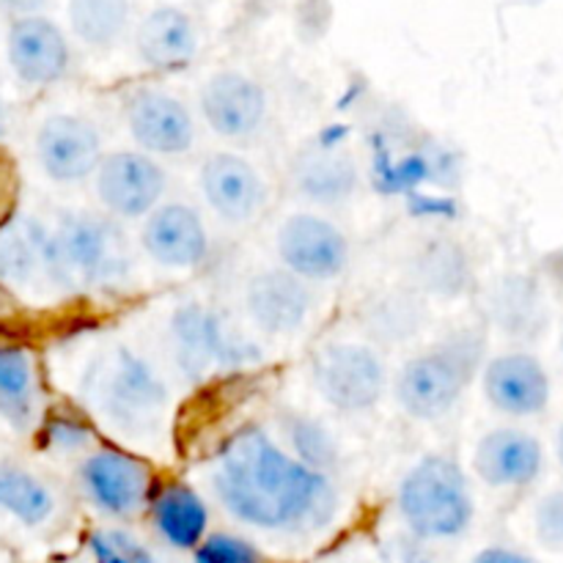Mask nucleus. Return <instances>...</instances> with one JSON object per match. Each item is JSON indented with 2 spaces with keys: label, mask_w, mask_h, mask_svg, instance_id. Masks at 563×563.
<instances>
[{
  "label": "nucleus",
  "mask_w": 563,
  "mask_h": 563,
  "mask_svg": "<svg viewBox=\"0 0 563 563\" xmlns=\"http://www.w3.org/2000/svg\"><path fill=\"white\" fill-rule=\"evenodd\" d=\"M47 275V229L36 220L11 218L0 229V278L11 284H31Z\"/></svg>",
  "instance_id": "23"
},
{
  "label": "nucleus",
  "mask_w": 563,
  "mask_h": 563,
  "mask_svg": "<svg viewBox=\"0 0 563 563\" xmlns=\"http://www.w3.org/2000/svg\"><path fill=\"white\" fill-rule=\"evenodd\" d=\"M533 533L548 550H563V489L542 495L533 509Z\"/></svg>",
  "instance_id": "29"
},
{
  "label": "nucleus",
  "mask_w": 563,
  "mask_h": 563,
  "mask_svg": "<svg viewBox=\"0 0 563 563\" xmlns=\"http://www.w3.org/2000/svg\"><path fill=\"white\" fill-rule=\"evenodd\" d=\"M130 247L119 225L99 214H69L47 231L49 280L60 286L119 284L130 273Z\"/></svg>",
  "instance_id": "4"
},
{
  "label": "nucleus",
  "mask_w": 563,
  "mask_h": 563,
  "mask_svg": "<svg viewBox=\"0 0 563 563\" xmlns=\"http://www.w3.org/2000/svg\"><path fill=\"white\" fill-rule=\"evenodd\" d=\"M212 484L236 522L267 533L311 531L335 509L330 478L256 427L236 432L220 449Z\"/></svg>",
  "instance_id": "1"
},
{
  "label": "nucleus",
  "mask_w": 563,
  "mask_h": 563,
  "mask_svg": "<svg viewBox=\"0 0 563 563\" xmlns=\"http://www.w3.org/2000/svg\"><path fill=\"white\" fill-rule=\"evenodd\" d=\"M148 515H152L157 537L179 553H196L209 537L207 504L187 484L170 482L157 487Z\"/></svg>",
  "instance_id": "20"
},
{
  "label": "nucleus",
  "mask_w": 563,
  "mask_h": 563,
  "mask_svg": "<svg viewBox=\"0 0 563 563\" xmlns=\"http://www.w3.org/2000/svg\"><path fill=\"white\" fill-rule=\"evenodd\" d=\"M9 58L22 80L47 86L64 77L69 66V44L55 22L44 16H22L11 25Z\"/></svg>",
  "instance_id": "19"
},
{
  "label": "nucleus",
  "mask_w": 563,
  "mask_h": 563,
  "mask_svg": "<svg viewBox=\"0 0 563 563\" xmlns=\"http://www.w3.org/2000/svg\"><path fill=\"white\" fill-rule=\"evenodd\" d=\"M176 361L187 374H207L214 368H236L253 355V346L207 306H181L170 317Z\"/></svg>",
  "instance_id": "9"
},
{
  "label": "nucleus",
  "mask_w": 563,
  "mask_h": 563,
  "mask_svg": "<svg viewBox=\"0 0 563 563\" xmlns=\"http://www.w3.org/2000/svg\"><path fill=\"white\" fill-rule=\"evenodd\" d=\"M311 289L302 278L284 267H269L253 275L245 286V308L258 330L286 335L302 328L311 313Z\"/></svg>",
  "instance_id": "18"
},
{
  "label": "nucleus",
  "mask_w": 563,
  "mask_h": 563,
  "mask_svg": "<svg viewBox=\"0 0 563 563\" xmlns=\"http://www.w3.org/2000/svg\"><path fill=\"white\" fill-rule=\"evenodd\" d=\"M126 130L152 157H176L196 143V121L185 102L170 93L146 88L126 102Z\"/></svg>",
  "instance_id": "14"
},
{
  "label": "nucleus",
  "mask_w": 563,
  "mask_h": 563,
  "mask_svg": "<svg viewBox=\"0 0 563 563\" xmlns=\"http://www.w3.org/2000/svg\"><path fill=\"white\" fill-rule=\"evenodd\" d=\"M16 198V179L11 165L0 163V229L11 220V209H14Z\"/></svg>",
  "instance_id": "33"
},
{
  "label": "nucleus",
  "mask_w": 563,
  "mask_h": 563,
  "mask_svg": "<svg viewBox=\"0 0 563 563\" xmlns=\"http://www.w3.org/2000/svg\"><path fill=\"white\" fill-rule=\"evenodd\" d=\"M53 495L31 473L0 465V509L14 515L25 526H42L53 515Z\"/></svg>",
  "instance_id": "26"
},
{
  "label": "nucleus",
  "mask_w": 563,
  "mask_h": 563,
  "mask_svg": "<svg viewBox=\"0 0 563 563\" xmlns=\"http://www.w3.org/2000/svg\"><path fill=\"white\" fill-rule=\"evenodd\" d=\"M471 563H539V561L531 559L528 553H522V550L500 548V544H495V548H487L482 550V553H476V559Z\"/></svg>",
  "instance_id": "34"
},
{
  "label": "nucleus",
  "mask_w": 563,
  "mask_h": 563,
  "mask_svg": "<svg viewBox=\"0 0 563 563\" xmlns=\"http://www.w3.org/2000/svg\"><path fill=\"white\" fill-rule=\"evenodd\" d=\"M313 379L330 407L341 412H366L385 396L388 368L372 346L333 344L319 355Z\"/></svg>",
  "instance_id": "7"
},
{
  "label": "nucleus",
  "mask_w": 563,
  "mask_h": 563,
  "mask_svg": "<svg viewBox=\"0 0 563 563\" xmlns=\"http://www.w3.org/2000/svg\"><path fill=\"white\" fill-rule=\"evenodd\" d=\"M396 509L418 542L440 544L465 537L476 517L471 484L451 456H423L396 493Z\"/></svg>",
  "instance_id": "2"
},
{
  "label": "nucleus",
  "mask_w": 563,
  "mask_h": 563,
  "mask_svg": "<svg viewBox=\"0 0 563 563\" xmlns=\"http://www.w3.org/2000/svg\"><path fill=\"white\" fill-rule=\"evenodd\" d=\"M44 3H47V0H0V5H3L5 11H14V14H27V16H31L36 9H42Z\"/></svg>",
  "instance_id": "35"
},
{
  "label": "nucleus",
  "mask_w": 563,
  "mask_h": 563,
  "mask_svg": "<svg viewBox=\"0 0 563 563\" xmlns=\"http://www.w3.org/2000/svg\"><path fill=\"white\" fill-rule=\"evenodd\" d=\"M280 267L306 284H324L339 278L350 264V240L328 218L297 212L280 223L275 236Z\"/></svg>",
  "instance_id": "8"
},
{
  "label": "nucleus",
  "mask_w": 563,
  "mask_h": 563,
  "mask_svg": "<svg viewBox=\"0 0 563 563\" xmlns=\"http://www.w3.org/2000/svg\"><path fill=\"white\" fill-rule=\"evenodd\" d=\"M201 115L214 135L242 141L264 124L267 93L242 71H218L201 88Z\"/></svg>",
  "instance_id": "16"
},
{
  "label": "nucleus",
  "mask_w": 563,
  "mask_h": 563,
  "mask_svg": "<svg viewBox=\"0 0 563 563\" xmlns=\"http://www.w3.org/2000/svg\"><path fill=\"white\" fill-rule=\"evenodd\" d=\"M295 187L302 198L319 207H339L357 190V165L350 154L335 148H311L297 157Z\"/></svg>",
  "instance_id": "22"
},
{
  "label": "nucleus",
  "mask_w": 563,
  "mask_h": 563,
  "mask_svg": "<svg viewBox=\"0 0 563 563\" xmlns=\"http://www.w3.org/2000/svg\"><path fill=\"white\" fill-rule=\"evenodd\" d=\"M93 563H163L143 542H137L132 533L115 531H97L88 539Z\"/></svg>",
  "instance_id": "27"
},
{
  "label": "nucleus",
  "mask_w": 563,
  "mask_h": 563,
  "mask_svg": "<svg viewBox=\"0 0 563 563\" xmlns=\"http://www.w3.org/2000/svg\"><path fill=\"white\" fill-rule=\"evenodd\" d=\"M291 440L297 443V460L306 462V465L317 467L324 465V460H333V451H330V440L324 438V432L313 423H297Z\"/></svg>",
  "instance_id": "30"
},
{
  "label": "nucleus",
  "mask_w": 563,
  "mask_h": 563,
  "mask_svg": "<svg viewBox=\"0 0 563 563\" xmlns=\"http://www.w3.org/2000/svg\"><path fill=\"white\" fill-rule=\"evenodd\" d=\"M0 412L27 427L36 412V368L22 346H0Z\"/></svg>",
  "instance_id": "24"
},
{
  "label": "nucleus",
  "mask_w": 563,
  "mask_h": 563,
  "mask_svg": "<svg viewBox=\"0 0 563 563\" xmlns=\"http://www.w3.org/2000/svg\"><path fill=\"white\" fill-rule=\"evenodd\" d=\"M141 245L165 269H192L207 262L212 242L207 223L190 203H159L141 229Z\"/></svg>",
  "instance_id": "12"
},
{
  "label": "nucleus",
  "mask_w": 563,
  "mask_h": 563,
  "mask_svg": "<svg viewBox=\"0 0 563 563\" xmlns=\"http://www.w3.org/2000/svg\"><path fill=\"white\" fill-rule=\"evenodd\" d=\"M484 396L504 416L533 418L548 410L553 383L537 355L504 352L484 368Z\"/></svg>",
  "instance_id": "15"
},
{
  "label": "nucleus",
  "mask_w": 563,
  "mask_h": 563,
  "mask_svg": "<svg viewBox=\"0 0 563 563\" xmlns=\"http://www.w3.org/2000/svg\"><path fill=\"white\" fill-rule=\"evenodd\" d=\"M38 163L49 179L60 185H75V181L97 176L102 165V135L97 126L80 115H49L42 124L36 137Z\"/></svg>",
  "instance_id": "11"
},
{
  "label": "nucleus",
  "mask_w": 563,
  "mask_h": 563,
  "mask_svg": "<svg viewBox=\"0 0 563 563\" xmlns=\"http://www.w3.org/2000/svg\"><path fill=\"white\" fill-rule=\"evenodd\" d=\"M0 135H3V110H0Z\"/></svg>",
  "instance_id": "37"
},
{
  "label": "nucleus",
  "mask_w": 563,
  "mask_h": 563,
  "mask_svg": "<svg viewBox=\"0 0 563 563\" xmlns=\"http://www.w3.org/2000/svg\"><path fill=\"white\" fill-rule=\"evenodd\" d=\"M192 563H267L256 544L236 533H209L192 553Z\"/></svg>",
  "instance_id": "28"
},
{
  "label": "nucleus",
  "mask_w": 563,
  "mask_h": 563,
  "mask_svg": "<svg viewBox=\"0 0 563 563\" xmlns=\"http://www.w3.org/2000/svg\"><path fill=\"white\" fill-rule=\"evenodd\" d=\"M165 190V168L146 152H110L97 170V196L113 218H148Z\"/></svg>",
  "instance_id": "10"
},
{
  "label": "nucleus",
  "mask_w": 563,
  "mask_h": 563,
  "mask_svg": "<svg viewBox=\"0 0 563 563\" xmlns=\"http://www.w3.org/2000/svg\"><path fill=\"white\" fill-rule=\"evenodd\" d=\"M385 563H440L434 553L429 550L427 542H418L410 533L396 539L388 550H385Z\"/></svg>",
  "instance_id": "32"
},
{
  "label": "nucleus",
  "mask_w": 563,
  "mask_h": 563,
  "mask_svg": "<svg viewBox=\"0 0 563 563\" xmlns=\"http://www.w3.org/2000/svg\"><path fill=\"white\" fill-rule=\"evenodd\" d=\"M88 438H91V432H88L77 418H55L47 429L49 443L58 445V449L64 451L82 449V445L88 443Z\"/></svg>",
  "instance_id": "31"
},
{
  "label": "nucleus",
  "mask_w": 563,
  "mask_h": 563,
  "mask_svg": "<svg viewBox=\"0 0 563 563\" xmlns=\"http://www.w3.org/2000/svg\"><path fill=\"white\" fill-rule=\"evenodd\" d=\"M555 456H559V465L563 467V423L559 427V432H555Z\"/></svg>",
  "instance_id": "36"
},
{
  "label": "nucleus",
  "mask_w": 563,
  "mask_h": 563,
  "mask_svg": "<svg viewBox=\"0 0 563 563\" xmlns=\"http://www.w3.org/2000/svg\"><path fill=\"white\" fill-rule=\"evenodd\" d=\"M80 476L91 504L115 520H130L141 511H148L154 493H157L152 465L130 451L115 449V445L93 451L82 462Z\"/></svg>",
  "instance_id": "6"
},
{
  "label": "nucleus",
  "mask_w": 563,
  "mask_h": 563,
  "mask_svg": "<svg viewBox=\"0 0 563 563\" xmlns=\"http://www.w3.org/2000/svg\"><path fill=\"white\" fill-rule=\"evenodd\" d=\"M561 352H563V335H561Z\"/></svg>",
  "instance_id": "38"
},
{
  "label": "nucleus",
  "mask_w": 563,
  "mask_h": 563,
  "mask_svg": "<svg viewBox=\"0 0 563 563\" xmlns=\"http://www.w3.org/2000/svg\"><path fill=\"white\" fill-rule=\"evenodd\" d=\"M473 471L478 482L493 489L528 487L542 476L544 449L526 429H493L473 451Z\"/></svg>",
  "instance_id": "17"
},
{
  "label": "nucleus",
  "mask_w": 563,
  "mask_h": 563,
  "mask_svg": "<svg viewBox=\"0 0 563 563\" xmlns=\"http://www.w3.org/2000/svg\"><path fill=\"white\" fill-rule=\"evenodd\" d=\"M130 0H69L71 31L88 47H113L130 25Z\"/></svg>",
  "instance_id": "25"
},
{
  "label": "nucleus",
  "mask_w": 563,
  "mask_h": 563,
  "mask_svg": "<svg viewBox=\"0 0 563 563\" xmlns=\"http://www.w3.org/2000/svg\"><path fill=\"white\" fill-rule=\"evenodd\" d=\"M135 49L152 69H179L198 49V31L190 16L174 5L148 11L135 31Z\"/></svg>",
  "instance_id": "21"
},
{
  "label": "nucleus",
  "mask_w": 563,
  "mask_h": 563,
  "mask_svg": "<svg viewBox=\"0 0 563 563\" xmlns=\"http://www.w3.org/2000/svg\"><path fill=\"white\" fill-rule=\"evenodd\" d=\"M97 401L115 427L141 432L154 427L168 407V385L146 357L119 346L97 374Z\"/></svg>",
  "instance_id": "5"
},
{
  "label": "nucleus",
  "mask_w": 563,
  "mask_h": 563,
  "mask_svg": "<svg viewBox=\"0 0 563 563\" xmlns=\"http://www.w3.org/2000/svg\"><path fill=\"white\" fill-rule=\"evenodd\" d=\"M482 355L484 339L476 333H456L429 346L401 366L394 385L396 401L416 421H438L449 416L471 388Z\"/></svg>",
  "instance_id": "3"
},
{
  "label": "nucleus",
  "mask_w": 563,
  "mask_h": 563,
  "mask_svg": "<svg viewBox=\"0 0 563 563\" xmlns=\"http://www.w3.org/2000/svg\"><path fill=\"white\" fill-rule=\"evenodd\" d=\"M203 198L225 223H251L267 207V181L251 159L231 152H218L203 159L198 176Z\"/></svg>",
  "instance_id": "13"
}]
</instances>
